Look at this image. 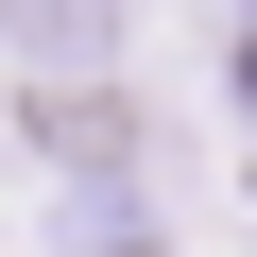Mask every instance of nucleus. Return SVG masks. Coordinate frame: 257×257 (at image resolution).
I'll return each instance as SVG.
<instances>
[{"label": "nucleus", "mask_w": 257, "mask_h": 257, "mask_svg": "<svg viewBox=\"0 0 257 257\" xmlns=\"http://www.w3.org/2000/svg\"><path fill=\"white\" fill-rule=\"evenodd\" d=\"M18 138H35V155H69V172H138V155H155V120H138V86L52 69V86L18 103Z\"/></svg>", "instance_id": "1"}, {"label": "nucleus", "mask_w": 257, "mask_h": 257, "mask_svg": "<svg viewBox=\"0 0 257 257\" xmlns=\"http://www.w3.org/2000/svg\"><path fill=\"white\" fill-rule=\"evenodd\" d=\"M0 52L18 69H120L138 52V0H0Z\"/></svg>", "instance_id": "2"}, {"label": "nucleus", "mask_w": 257, "mask_h": 257, "mask_svg": "<svg viewBox=\"0 0 257 257\" xmlns=\"http://www.w3.org/2000/svg\"><path fill=\"white\" fill-rule=\"evenodd\" d=\"M240 120H257V35H240Z\"/></svg>", "instance_id": "3"}]
</instances>
